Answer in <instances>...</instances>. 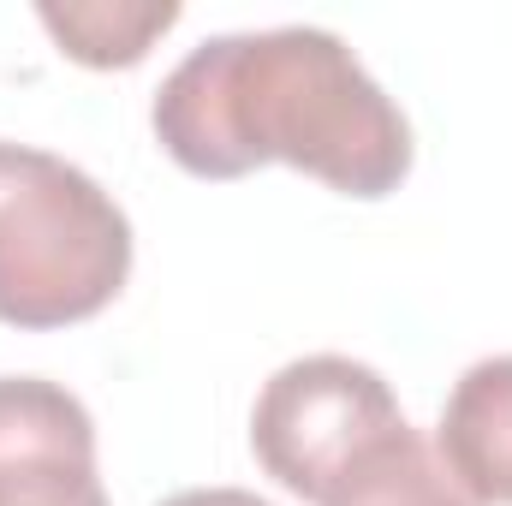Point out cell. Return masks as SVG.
<instances>
[{"label": "cell", "instance_id": "6da1fadb", "mask_svg": "<svg viewBox=\"0 0 512 506\" xmlns=\"http://www.w3.org/2000/svg\"><path fill=\"white\" fill-rule=\"evenodd\" d=\"M155 143L197 179L286 161L340 197L376 203L411 173V120L346 36L322 24L227 30L197 42L155 90Z\"/></svg>", "mask_w": 512, "mask_h": 506}, {"label": "cell", "instance_id": "7a4b0ae2", "mask_svg": "<svg viewBox=\"0 0 512 506\" xmlns=\"http://www.w3.org/2000/svg\"><path fill=\"white\" fill-rule=\"evenodd\" d=\"M126 274V209L66 155L0 137V322L30 334L90 322Z\"/></svg>", "mask_w": 512, "mask_h": 506}, {"label": "cell", "instance_id": "3957f363", "mask_svg": "<svg viewBox=\"0 0 512 506\" xmlns=\"http://www.w3.org/2000/svg\"><path fill=\"white\" fill-rule=\"evenodd\" d=\"M399 435L405 411L387 376L340 352L280 364L251 405L256 465L310 506H334V495Z\"/></svg>", "mask_w": 512, "mask_h": 506}, {"label": "cell", "instance_id": "277c9868", "mask_svg": "<svg viewBox=\"0 0 512 506\" xmlns=\"http://www.w3.org/2000/svg\"><path fill=\"white\" fill-rule=\"evenodd\" d=\"M0 506H114L84 399L42 376H0Z\"/></svg>", "mask_w": 512, "mask_h": 506}, {"label": "cell", "instance_id": "5b68a950", "mask_svg": "<svg viewBox=\"0 0 512 506\" xmlns=\"http://www.w3.org/2000/svg\"><path fill=\"white\" fill-rule=\"evenodd\" d=\"M435 453L477 506H512V352L483 358L453 381Z\"/></svg>", "mask_w": 512, "mask_h": 506}, {"label": "cell", "instance_id": "8992f818", "mask_svg": "<svg viewBox=\"0 0 512 506\" xmlns=\"http://www.w3.org/2000/svg\"><path fill=\"white\" fill-rule=\"evenodd\" d=\"M42 30L60 42V54H72L78 66L114 72V66H137L155 36H167L179 24L173 0H66V6H36Z\"/></svg>", "mask_w": 512, "mask_h": 506}, {"label": "cell", "instance_id": "52a82bcc", "mask_svg": "<svg viewBox=\"0 0 512 506\" xmlns=\"http://www.w3.org/2000/svg\"><path fill=\"white\" fill-rule=\"evenodd\" d=\"M334 506H477L441 465V453L405 423L399 441H387L382 453L334 495Z\"/></svg>", "mask_w": 512, "mask_h": 506}, {"label": "cell", "instance_id": "ba28073f", "mask_svg": "<svg viewBox=\"0 0 512 506\" xmlns=\"http://www.w3.org/2000/svg\"><path fill=\"white\" fill-rule=\"evenodd\" d=\"M161 506H268V501L251 495V489H179V495H167Z\"/></svg>", "mask_w": 512, "mask_h": 506}]
</instances>
